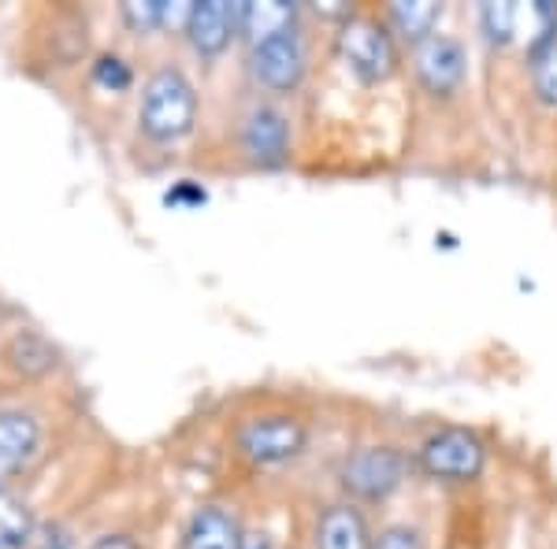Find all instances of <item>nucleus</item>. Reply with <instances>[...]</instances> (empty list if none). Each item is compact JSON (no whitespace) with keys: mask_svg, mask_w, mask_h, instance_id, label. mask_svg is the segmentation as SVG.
Segmentation results:
<instances>
[{"mask_svg":"<svg viewBox=\"0 0 557 549\" xmlns=\"http://www.w3.org/2000/svg\"><path fill=\"white\" fill-rule=\"evenodd\" d=\"M197 93L178 67H160L141 93V130L152 141H178L194 130Z\"/></svg>","mask_w":557,"mask_h":549,"instance_id":"nucleus-1","label":"nucleus"},{"mask_svg":"<svg viewBox=\"0 0 557 549\" xmlns=\"http://www.w3.org/2000/svg\"><path fill=\"white\" fill-rule=\"evenodd\" d=\"M338 52H343L349 71L357 78H364V83H386L394 75V67H398V49H394L391 34L368 15H349L343 23Z\"/></svg>","mask_w":557,"mask_h":549,"instance_id":"nucleus-2","label":"nucleus"},{"mask_svg":"<svg viewBox=\"0 0 557 549\" xmlns=\"http://www.w3.org/2000/svg\"><path fill=\"white\" fill-rule=\"evenodd\" d=\"M309 442V431L298 416H257L249 423H242L238 431V449L246 461L253 464H286L301 453Z\"/></svg>","mask_w":557,"mask_h":549,"instance_id":"nucleus-3","label":"nucleus"},{"mask_svg":"<svg viewBox=\"0 0 557 549\" xmlns=\"http://www.w3.org/2000/svg\"><path fill=\"white\" fill-rule=\"evenodd\" d=\"M420 464H424V472L435 475V479L469 483L483 472L487 453H483V442L475 435H469V431H461V427H450L428 438L424 449H420Z\"/></svg>","mask_w":557,"mask_h":549,"instance_id":"nucleus-4","label":"nucleus"},{"mask_svg":"<svg viewBox=\"0 0 557 549\" xmlns=\"http://www.w3.org/2000/svg\"><path fill=\"white\" fill-rule=\"evenodd\" d=\"M401 475H406V461H401L398 449L368 446V449H357L346 461L343 486L364 501H383L401 486Z\"/></svg>","mask_w":557,"mask_h":549,"instance_id":"nucleus-5","label":"nucleus"},{"mask_svg":"<svg viewBox=\"0 0 557 549\" xmlns=\"http://www.w3.org/2000/svg\"><path fill=\"white\" fill-rule=\"evenodd\" d=\"M249 67H253V78L264 89H275V93H290V89H298L301 78H305L301 38H298V34H286V38L257 45L253 57H249Z\"/></svg>","mask_w":557,"mask_h":549,"instance_id":"nucleus-6","label":"nucleus"},{"mask_svg":"<svg viewBox=\"0 0 557 549\" xmlns=\"http://www.w3.org/2000/svg\"><path fill=\"white\" fill-rule=\"evenodd\" d=\"M412 64H417V78L428 93H454L465 83V49L446 34H431L428 41H420Z\"/></svg>","mask_w":557,"mask_h":549,"instance_id":"nucleus-7","label":"nucleus"},{"mask_svg":"<svg viewBox=\"0 0 557 549\" xmlns=\"http://www.w3.org/2000/svg\"><path fill=\"white\" fill-rule=\"evenodd\" d=\"M242 146H246L249 160L260 167H275L286 160V149H290V123L278 108L260 104L249 112L246 130H242Z\"/></svg>","mask_w":557,"mask_h":549,"instance_id":"nucleus-8","label":"nucleus"},{"mask_svg":"<svg viewBox=\"0 0 557 549\" xmlns=\"http://www.w3.org/2000/svg\"><path fill=\"white\" fill-rule=\"evenodd\" d=\"M238 30V8L227 4V0H201L194 4V15H190V45L201 57H220L223 49L231 45Z\"/></svg>","mask_w":557,"mask_h":549,"instance_id":"nucleus-9","label":"nucleus"},{"mask_svg":"<svg viewBox=\"0 0 557 549\" xmlns=\"http://www.w3.org/2000/svg\"><path fill=\"white\" fill-rule=\"evenodd\" d=\"M294 23H298V4H286V0H246V4H238V30L246 34L253 49L294 34Z\"/></svg>","mask_w":557,"mask_h":549,"instance_id":"nucleus-10","label":"nucleus"},{"mask_svg":"<svg viewBox=\"0 0 557 549\" xmlns=\"http://www.w3.org/2000/svg\"><path fill=\"white\" fill-rule=\"evenodd\" d=\"M38 420L30 412H0V483L12 479L38 449Z\"/></svg>","mask_w":557,"mask_h":549,"instance_id":"nucleus-11","label":"nucleus"},{"mask_svg":"<svg viewBox=\"0 0 557 549\" xmlns=\"http://www.w3.org/2000/svg\"><path fill=\"white\" fill-rule=\"evenodd\" d=\"M317 549H372L364 516L354 506H335L323 512L317 531Z\"/></svg>","mask_w":557,"mask_h":549,"instance_id":"nucleus-12","label":"nucleus"},{"mask_svg":"<svg viewBox=\"0 0 557 549\" xmlns=\"http://www.w3.org/2000/svg\"><path fill=\"white\" fill-rule=\"evenodd\" d=\"M242 546V527L235 516L223 509H201L194 516L190 531H186V549H238Z\"/></svg>","mask_w":557,"mask_h":549,"instance_id":"nucleus-13","label":"nucleus"},{"mask_svg":"<svg viewBox=\"0 0 557 549\" xmlns=\"http://www.w3.org/2000/svg\"><path fill=\"white\" fill-rule=\"evenodd\" d=\"M438 15H443V4H435V0H394L391 4V23L417 45L431 38Z\"/></svg>","mask_w":557,"mask_h":549,"instance_id":"nucleus-14","label":"nucleus"},{"mask_svg":"<svg viewBox=\"0 0 557 549\" xmlns=\"http://www.w3.org/2000/svg\"><path fill=\"white\" fill-rule=\"evenodd\" d=\"M8 364L23 375H45L57 364V349L41 335H34V330H20V335L8 341Z\"/></svg>","mask_w":557,"mask_h":549,"instance_id":"nucleus-15","label":"nucleus"},{"mask_svg":"<svg viewBox=\"0 0 557 549\" xmlns=\"http://www.w3.org/2000/svg\"><path fill=\"white\" fill-rule=\"evenodd\" d=\"M30 535V512L12 494L0 490V549H20Z\"/></svg>","mask_w":557,"mask_h":549,"instance_id":"nucleus-16","label":"nucleus"},{"mask_svg":"<svg viewBox=\"0 0 557 549\" xmlns=\"http://www.w3.org/2000/svg\"><path fill=\"white\" fill-rule=\"evenodd\" d=\"M480 26L487 34V41L506 45L517 38V4H483L480 8Z\"/></svg>","mask_w":557,"mask_h":549,"instance_id":"nucleus-17","label":"nucleus"},{"mask_svg":"<svg viewBox=\"0 0 557 549\" xmlns=\"http://www.w3.org/2000/svg\"><path fill=\"white\" fill-rule=\"evenodd\" d=\"M535 93L546 104H557V41L535 52Z\"/></svg>","mask_w":557,"mask_h":549,"instance_id":"nucleus-18","label":"nucleus"},{"mask_svg":"<svg viewBox=\"0 0 557 549\" xmlns=\"http://www.w3.org/2000/svg\"><path fill=\"white\" fill-rule=\"evenodd\" d=\"M160 12H164V0H131V4H123V20L138 34L160 30Z\"/></svg>","mask_w":557,"mask_h":549,"instance_id":"nucleus-19","label":"nucleus"},{"mask_svg":"<svg viewBox=\"0 0 557 549\" xmlns=\"http://www.w3.org/2000/svg\"><path fill=\"white\" fill-rule=\"evenodd\" d=\"M94 78L101 83L104 89H112V93H120V89L131 86V67L123 64L120 57H101L94 67Z\"/></svg>","mask_w":557,"mask_h":549,"instance_id":"nucleus-20","label":"nucleus"},{"mask_svg":"<svg viewBox=\"0 0 557 549\" xmlns=\"http://www.w3.org/2000/svg\"><path fill=\"white\" fill-rule=\"evenodd\" d=\"M372 549H424V542H420V535L409 527H386L372 542Z\"/></svg>","mask_w":557,"mask_h":549,"instance_id":"nucleus-21","label":"nucleus"},{"mask_svg":"<svg viewBox=\"0 0 557 549\" xmlns=\"http://www.w3.org/2000/svg\"><path fill=\"white\" fill-rule=\"evenodd\" d=\"M194 15V0H164V12H160V26H178L186 30Z\"/></svg>","mask_w":557,"mask_h":549,"instance_id":"nucleus-22","label":"nucleus"},{"mask_svg":"<svg viewBox=\"0 0 557 549\" xmlns=\"http://www.w3.org/2000/svg\"><path fill=\"white\" fill-rule=\"evenodd\" d=\"M205 204V190H197V186H190V183H183L178 190H172L168 194V204Z\"/></svg>","mask_w":557,"mask_h":549,"instance_id":"nucleus-23","label":"nucleus"},{"mask_svg":"<svg viewBox=\"0 0 557 549\" xmlns=\"http://www.w3.org/2000/svg\"><path fill=\"white\" fill-rule=\"evenodd\" d=\"M89 549H141V546L127 535H104V538H97Z\"/></svg>","mask_w":557,"mask_h":549,"instance_id":"nucleus-24","label":"nucleus"},{"mask_svg":"<svg viewBox=\"0 0 557 549\" xmlns=\"http://www.w3.org/2000/svg\"><path fill=\"white\" fill-rule=\"evenodd\" d=\"M238 549H275V538L264 535V531H249V535H242Z\"/></svg>","mask_w":557,"mask_h":549,"instance_id":"nucleus-25","label":"nucleus"}]
</instances>
